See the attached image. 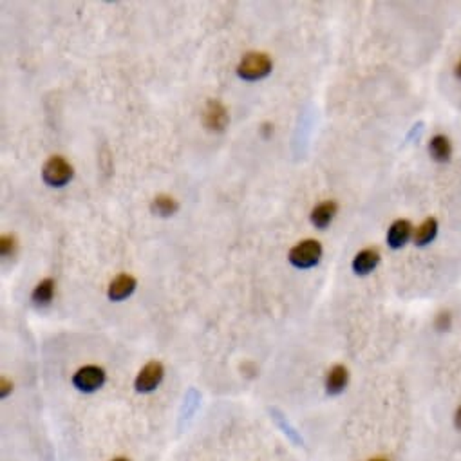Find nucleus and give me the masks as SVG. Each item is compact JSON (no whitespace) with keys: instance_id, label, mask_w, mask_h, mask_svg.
Wrapping results in <instances>:
<instances>
[{"instance_id":"1","label":"nucleus","mask_w":461,"mask_h":461,"mask_svg":"<svg viewBox=\"0 0 461 461\" xmlns=\"http://www.w3.org/2000/svg\"><path fill=\"white\" fill-rule=\"evenodd\" d=\"M271 71V60L270 56L266 53H246L242 56V60L239 62L237 66V75L242 80L253 82V80H261L264 76L270 75Z\"/></svg>"},{"instance_id":"2","label":"nucleus","mask_w":461,"mask_h":461,"mask_svg":"<svg viewBox=\"0 0 461 461\" xmlns=\"http://www.w3.org/2000/svg\"><path fill=\"white\" fill-rule=\"evenodd\" d=\"M75 170H73V165L67 161L66 158L62 156H51L44 163L42 168V177L44 181L51 187H64L71 177H73Z\"/></svg>"},{"instance_id":"3","label":"nucleus","mask_w":461,"mask_h":461,"mask_svg":"<svg viewBox=\"0 0 461 461\" xmlns=\"http://www.w3.org/2000/svg\"><path fill=\"white\" fill-rule=\"evenodd\" d=\"M322 246L317 239H304L289 250V262L297 268H311L320 261Z\"/></svg>"},{"instance_id":"4","label":"nucleus","mask_w":461,"mask_h":461,"mask_svg":"<svg viewBox=\"0 0 461 461\" xmlns=\"http://www.w3.org/2000/svg\"><path fill=\"white\" fill-rule=\"evenodd\" d=\"M73 383L82 392L98 391L105 383V371L98 365H85L76 371V374L73 377Z\"/></svg>"},{"instance_id":"5","label":"nucleus","mask_w":461,"mask_h":461,"mask_svg":"<svg viewBox=\"0 0 461 461\" xmlns=\"http://www.w3.org/2000/svg\"><path fill=\"white\" fill-rule=\"evenodd\" d=\"M163 374H165L163 363L158 362V360H152V362L147 363L145 368H141V371L138 373V377H136L134 382L136 391L138 392L154 391V389L161 383V380H163Z\"/></svg>"},{"instance_id":"6","label":"nucleus","mask_w":461,"mask_h":461,"mask_svg":"<svg viewBox=\"0 0 461 461\" xmlns=\"http://www.w3.org/2000/svg\"><path fill=\"white\" fill-rule=\"evenodd\" d=\"M203 123L208 131L221 132L228 125V112L217 100H208L203 109Z\"/></svg>"},{"instance_id":"7","label":"nucleus","mask_w":461,"mask_h":461,"mask_svg":"<svg viewBox=\"0 0 461 461\" xmlns=\"http://www.w3.org/2000/svg\"><path fill=\"white\" fill-rule=\"evenodd\" d=\"M136 279L132 277V275L129 273H120L116 275L114 279L111 280V284H109V298L111 300H121V298L129 297V295L132 293L136 289Z\"/></svg>"},{"instance_id":"8","label":"nucleus","mask_w":461,"mask_h":461,"mask_svg":"<svg viewBox=\"0 0 461 461\" xmlns=\"http://www.w3.org/2000/svg\"><path fill=\"white\" fill-rule=\"evenodd\" d=\"M347 382H350V371H347V368L342 365V363H336V365H333V368L329 369V373H327V378H326L327 395H331V396L341 395V392L345 389V386H347Z\"/></svg>"},{"instance_id":"9","label":"nucleus","mask_w":461,"mask_h":461,"mask_svg":"<svg viewBox=\"0 0 461 461\" xmlns=\"http://www.w3.org/2000/svg\"><path fill=\"white\" fill-rule=\"evenodd\" d=\"M380 262V252L377 248H365L362 252H359L353 259V270L354 273L359 275H368L369 271H373Z\"/></svg>"},{"instance_id":"10","label":"nucleus","mask_w":461,"mask_h":461,"mask_svg":"<svg viewBox=\"0 0 461 461\" xmlns=\"http://www.w3.org/2000/svg\"><path fill=\"white\" fill-rule=\"evenodd\" d=\"M410 233H413V224L407 219H398L391 224L389 233H387V242L391 248H401L409 241Z\"/></svg>"},{"instance_id":"11","label":"nucleus","mask_w":461,"mask_h":461,"mask_svg":"<svg viewBox=\"0 0 461 461\" xmlns=\"http://www.w3.org/2000/svg\"><path fill=\"white\" fill-rule=\"evenodd\" d=\"M338 205L335 201H324V203H318L315 208L311 210V223L317 226V228H326L327 224L331 223V219L335 217Z\"/></svg>"},{"instance_id":"12","label":"nucleus","mask_w":461,"mask_h":461,"mask_svg":"<svg viewBox=\"0 0 461 461\" xmlns=\"http://www.w3.org/2000/svg\"><path fill=\"white\" fill-rule=\"evenodd\" d=\"M428 152H431V156H433L436 161H442V163L449 161L452 154V145L451 141H449L447 136L443 134L434 136L433 140H431V143H428Z\"/></svg>"},{"instance_id":"13","label":"nucleus","mask_w":461,"mask_h":461,"mask_svg":"<svg viewBox=\"0 0 461 461\" xmlns=\"http://www.w3.org/2000/svg\"><path fill=\"white\" fill-rule=\"evenodd\" d=\"M177 208H179V203H177L174 197L165 196V194H161V196H156L152 199V203H150V210H152V214L161 215V217L174 215L177 212Z\"/></svg>"},{"instance_id":"14","label":"nucleus","mask_w":461,"mask_h":461,"mask_svg":"<svg viewBox=\"0 0 461 461\" xmlns=\"http://www.w3.org/2000/svg\"><path fill=\"white\" fill-rule=\"evenodd\" d=\"M436 233H438V221L434 219V217H427V219L416 228L415 242L418 246H425V244H428L431 241H434Z\"/></svg>"},{"instance_id":"15","label":"nucleus","mask_w":461,"mask_h":461,"mask_svg":"<svg viewBox=\"0 0 461 461\" xmlns=\"http://www.w3.org/2000/svg\"><path fill=\"white\" fill-rule=\"evenodd\" d=\"M53 293H55V280L44 279L35 286L31 298H33V302L37 304V306H47V304L51 302Z\"/></svg>"},{"instance_id":"16","label":"nucleus","mask_w":461,"mask_h":461,"mask_svg":"<svg viewBox=\"0 0 461 461\" xmlns=\"http://www.w3.org/2000/svg\"><path fill=\"white\" fill-rule=\"evenodd\" d=\"M17 248V239L13 235H4L0 239V253L2 255H11Z\"/></svg>"},{"instance_id":"17","label":"nucleus","mask_w":461,"mask_h":461,"mask_svg":"<svg viewBox=\"0 0 461 461\" xmlns=\"http://www.w3.org/2000/svg\"><path fill=\"white\" fill-rule=\"evenodd\" d=\"M436 327H438L440 331H447L449 327H451V313H440L438 317H436Z\"/></svg>"},{"instance_id":"18","label":"nucleus","mask_w":461,"mask_h":461,"mask_svg":"<svg viewBox=\"0 0 461 461\" xmlns=\"http://www.w3.org/2000/svg\"><path fill=\"white\" fill-rule=\"evenodd\" d=\"M11 389H13V386H11V383L8 382L6 378H2V389H0V396H2V398H6V396H8V392H10Z\"/></svg>"},{"instance_id":"19","label":"nucleus","mask_w":461,"mask_h":461,"mask_svg":"<svg viewBox=\"0 0 461 461\" xmlns=\"http://www.w3.org/2000/svg\"><path fill=\"white\" fill-rule=\"evenodd\" d=\"M454 427H456L458 431H461V406L458 407L456 413H454Z\"/></svg>"},{"instance_id":"20","label":"nucleus","mask_w":461,"mask_h":461,"mask_svg":"<svg viewBox=\"0 0 461 461\" xmlns=\"http://www.w3.org/2000/svg\"><path fill=\"white\" fill-rule=\"evenodd\" d=\"M456 76L458 78H461V60L458 62V66H456Z\"/></svg>"},{"instance_id":"21","label":"nucleus","mask_w":461,"mask_h":461,"mask_svg":"<svg viewBox=\"0 0 461 461\" xmlns=\"http://www.w3.org/2000/svg\"><path fill=\"white\" fill-rule=\"evenodd\" d=\"M369 461H387V460H383V458H373V460H369Z\"/></svg>"},{"instance_id":"22","label":"nucleus","mask_w":461,"mask_h":461,"mask_svg":"<svg viewBox=\"0 0 461 461\" xmlns=\"http://www.w3.org/2000/svg\"><path fill=\"white\" fill-rule=\"evenodd\" d=\"M114 461H127V460H123V458H118V460H114Z\"/></svg>"}]
</instances>
